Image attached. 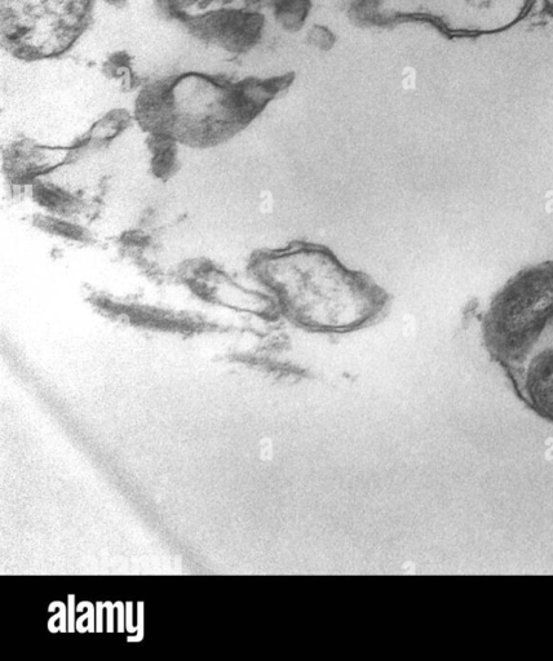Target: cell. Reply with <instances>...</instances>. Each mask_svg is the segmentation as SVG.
Here are the masks:
<instances>
[{"instance_id":"6da1fadb","label":"cell","mask_w":553,"mask_h":661,"mask_svg":"<svg viewBox=\"0 0 553 661\" xmlns=\"http://www.w3.org/2000/svg\"><path fill=\"white\" fill-rule=\"evenodd\" d=\"M250 272L282 316L312 334L360 331L378 321L391 300L370 275L347 268L317 243L260 251L252 256Z\"/></svg>"},{"instance_id":"7a4b0ae2","label":"cell","mask_w":553,"mask_h":661,"mask_svg":"<svg viewBox=\"0 0 553 661\" xmlns=\"http://www.w3.org/2000/svg\"><path fill=\"white\" fill-rule=\"evenodd\" d=\"M535 0H400V12L426 20L449 35L501 33L520 24Z\"/></svg>"},{"instance_id":"3957f363","label":"cell","mask_w":553,"mask_h":661,"mask_svg":"<svg viewBox=\"0 0 553 661\" xmlns=\"http://www.w3.org/2000/svg\"><path fill=\"white\" fill-rule=\"evenodd\" d=\"M150 150L153 153L152 167L159 179H168L176 171L178 152L176 141L163 135H152Z\"/></svg>"}]
</instances>
